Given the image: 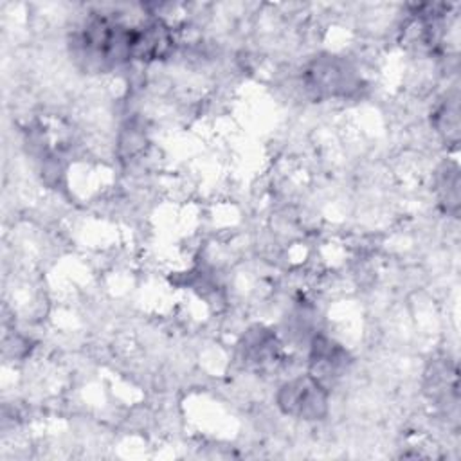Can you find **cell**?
Segmentation results:
<instances>
[{"label":"cell","instance_id":"6da1fadb","mask_svg":"<svg viewBox=\"0 0 461 461\" xmlns=\"http://www.w3.org/2000/svg\"><path fill=\"white\" fill-rule=\"evenodd\" d=\"M279 403L290 414L317 418L324 412L326 398L319 382L312 378H299L285 385Z\"/></svg>","mask_w":461,"mask_h":461}]
</instances>
